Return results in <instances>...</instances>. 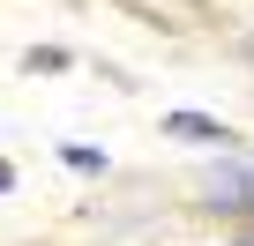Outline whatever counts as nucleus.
Instances as JSON below:
<instances>
[{
	"label": "nucleus",
	"mask_w": 254,
	"mask_h": 246,
	"mask_svg": "<svg viewBox=\"0 0 254 246\" xmlns=\"http://www.w3.org/2000/svg\"><path fill=\"white\" fill-rule=\"evenodd\" d=\"M247 246H254V239H247Z\"/></svg>",
	"instance_id": "nucleus-4"
},
{
	"label": "nucleus",
	"mask_w": 254,
	"mask_h": 246,
	"mask_svg": "<svg viewBox=\"0 0 254 246\" xmlns=\"http://www.w3.org/2000/svg\"><path fill=\"white\" fill-rule=\"evenodd\" d=\"M165 127H172L180 142H217V135H224V127H217V119H209V112H172V119H165Z\"/></svg>",
	"instance_id": "nucleus-2"
},
{
	"label": "nucleus",
	"mask_w": 254,
	"mask_h": 246,
	"mask_svg": "<svg viewBox=\"0 0 254 246\" xmlns=\"http://www.w3.org/2000/svg\"><path fill=\"white\" fill-rule=\"evenodd\" d=\"M0 187H8V164H0Z\"/></svg>",
	"instance_id": "nucleus-3"
},
{
	"label": "nucleus",
	"mask_w": 254,
	"mask_h": 246,
	"mask_svg": "<svg viewBox=\"0 0 254 246\" xmlns=\"http://www.w3.org/2000/svg\"><path fill=\"white\" fill-rule=\"evenodd\" d=\"M209 209H254V164H232L209 179Z\"/></svg>",
	"instance_id": "nucleus-1"
}]
</instances>
